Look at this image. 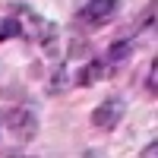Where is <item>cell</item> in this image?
<instances>
[{
	"instance_id": "1",
	"label": "cell",
	"mask_w": 158,
	"mask_h": 158,
	"mask_svg": "<svg viewBox=\"0 0 158 158\" xmlns=\"http://www.w3.org/2000/svg\"><path fill=\"white\" fill-rule=\"evenodd\" d=\"M117 13H120V0H85L82 6L73 13V25L82 32H95L101 25H108Z\"/></svg>"
},
{
	"instance_id": "2",
	"label": "cell",
	"mask_w": 158,
	"mask_h": 158,
	"mask_svg": "<svg viewBox=\"0 0 158 158\" xmlns=\"http://www.w3.org/2000/svg\"><path fill=\"white\" fill-rule=\"evenodd\" d=\"M0 123L19 142H32L38 136V114H35L32 104H13V108H6L3 117H0Z\"/></svg>"
},
{
	"instance_id": "3",
	"label": "cell",
	"mask_w": 158,
	"mask_h": 158,
	"mask_svg": "<svg viewBox=\"0 0 158 158\" xmlns=\"http://www.w3.org/2000/svg\"><path fill=\"white\" fill-rule=\"evenodd\" d=\"M123 114H127V101L120 95H108L95 111H92V127H95L98 133H111V130L120 127Z\"/></svg>"
},
{
	"instance_id": "4",
	"label": "cell",
	"mask_w": 158,
	"mask_h": 158,
	"mask_svg": "<svg viewBox=\"0 0 158 158\" xmlns=\"http://www.w3.org/2000/svg\"><path fill=\"white\" fill-rule=\"evenodd\" d=\"M101 57L108 60L111 67H114V73H117L123 63H130V57H133V41H130V38H123V35H120V38H114Z\"/></svg>"
},
{
	"instance_id": "5",
	"label": "cell",
	"mask_w": 158,
	"mask_h": 158,
	"mask_svg": "<svg viewBox=\"0 0 158 158\" xmlns=\"http://www.w3.org/2000/svg\"><path fill=\"white\" fill-rule=\"evenodd\" d=\"M155 13H158V0H149L146 6L136 13L133 25H130V35H155Z\"/></svg>"
},
{
	"instance_id": "6",
	"label": "cell",
	"mask_w": 158,
	"mask_h": 158,
	"mask_svg": "<svg viewBox=\"0 0 158 158\" xmlns=\"http://www.w3.org/2000/svg\"><path fill=\"white\" fill-rule=\"evenodd\" d=\"M44 89H48V95H63L67 89H73V70H70L67 60H60L54 67V73H51V79H48Z\"/></svg>"
},
{
	"instance_id": "7",
	"label": "cell",
	"mask_w": 158,
	"mask_h": 158,
	"mask_svg": "<svg viewBox=\"0 0 158 158\" xmlns=\"http://www.w3.org/2000/svg\"><path fill=\"white\" fill-rule=\"evenodd\" d=\"M92 51H95V48L89 44L85 35H73L70 44H67V57H63V60H67V63H73V60H85V57H92Z\"/></svg>"
},
{
	"instance_id": "8",
	"label": "cell",
	"mask_w": 158,
	"mask_h": 158,
	"mask_svg": "<svg viewBox=\"0 0 158 158\" xmlns=\"http://www.w3.org/2000/svg\"><path fill=\"white\" fill-rule=\"evenodd\" d=\"M13 38H25V22L16 16L0 19V41H13Z\"/></svg>"
},
{
	"instance_id": "9",
	"label": "cell",
	"mask_w": 158,
	"mask_h": 158,
	"mask_svg": "<svg viewBox=\"0 0 158 158\" xmlns=\"http://www.w3.org/2000/svg\"><path fill=\"white\" fill-rule=\"evenodd\" d=\"M146 95H158V60L152 57V63L146 67Z\"/></svg>"
},
{
	"instance_id": "10",
	"label": "cell",
	"mask_w": 158,
	"mask_h": 158,
	"mask_svg": "<svg viewBox=\"0 0 158 158\" xmlns=\"http://www.w3.org/2000/svg\"><path fill=\"white\" fill-rule=\"evenodd\" d=\"M139 155H142V158H155V155H158V139H152L149 146H142V152H139Z\"/></svg>"
}]
</instances>
